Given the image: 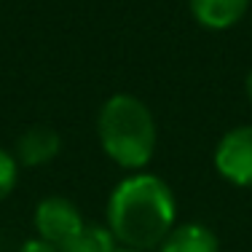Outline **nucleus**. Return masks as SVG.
<instances>
[{"instance_id":"f257e3e1","label":"nucleus","mask_w":252,"mask_h":252,"mask_svg":"<svg viewBox=\"0 0 252 252\" xmlns=\"http://www.w3.org/2000/svg\"><path fill=\"white\" fill-rule=\"evenodd\" d=\"M107 228L118 244L153 250L175 228L177 201L172 188L158 175L131 172L113 188L107 199Z\"/></svg>"},{"instance_id":"f03ea898","label":"nucleus","mask_w":252,"mask_h":252,"mask_svg":"<svg viewBox=\"0 0 252 252\" xmlns=\"http://www.w3.org/2000/svg\"><path fill=\"white\" fill-rule=\"evenodd\" d=\"M97 137L105 156L116 166L140 172L156 153V118L151 107L134 94H113L102 102L97 116Z\"/></svg>"},{"instance_id":"7ed1b4c3","label":"nucleus","mask_w":252,"mask_h":252,"mask_svg":"<svg viewBox=\"0 0 252 252\" xmlns=\"http://www.w3.org/2000/svg\"><path fill=\"white\" fill-rule=\"evenodd\" d=\"M215 169L239 188H252V126H233L215 148Z\"/></svg>"},{"instance_id":"20e7f679","label":"nucleus","mask_w":252,"mask_h":252,"mask_svg":"<svg viewBox=\"0 0 252 252\" xmlns=\"http://www.w3.org/2000/svg\"><path fill=\"white\" fill-rule=\"evenodd\" d=\"M32 225H35V233H38L40 239L62 247V244H67L86 223H83L81 209H78L70 199L49 196V199L38 201V207H35V212H32Z\"/></svg>"},{"instance_id":"39448f33","label":"nucleus","mask_w":252,"mask_h":252,"mask_svg":"<svg viewBox=\"0 0 252 252\" xmlns=\"http://www.w3.org/2000/svg\"><path fill=\"white\" fill-rule=\"evenodd\" d=\"M59 151H62V134L46 124H35L25 129L16 137L14 145V156L19 161V166H27V169L51 164L59 156Z\"/></svg>"},{"instance_id":"423d86ee","label":"nucleus","mask_w":252,"mask_h":252,"mask_svg":"<svg viewBox=\"0 0 252 252\" xmlns=\"http://www.w3.org/2000/svg\"><path fill=\"white\" fill-rule=\"evenodd\" d=\"M190 14L207 30H231L250 11V0H188Z\"/></svg>"},{"instance_id":"0eeeda50","label":"nucleus","mask_w":252,"mask_h":252,"mask_svg":"<svg viewBox=\"0 0 252 252\" xmlns=\"http://www.w3.org/2000/svg\"><path fill=\"white\" fill-rule=\"evenodd\" d=\"M158 252H220V242L212 228L201 223H185L166 233Z\"/></svg>"},{"instance_id":"6e6552de","label":"nucleus","mask_w":252,"mask_h":252,"mask_svg":"<svg viewBox=\"0 0 252 252\" xmlns=\"http://www.w3.org/2000/svg\"><path fill=\"white\" fill-rule=\"evenodd\" d=\"M116 247H118V242L107 225H89L86 223L67 244L59 247V252H113Z\"/></svg>"},{"instance_id":"1a4fd4ad","label":"nucleus","mask_w":252,"mask_h":252,"mask_svg":"<svg viewBox=\"0 0 252 252\" xmlns=\"http://www.w3.org/2000/svg\"><path fill=\"white\" fill-rule=\"evenodd\" d=\"M16 183H19V161L11 151L0 148V201L14 193Z\"/></svg>"},{"instance_id":"9d476101","label":"nucleus","mask_w":252,"mask_h":252,"mask_svg":"<svg viewBox=\"0 0 252 252\" xmlns=\"http://www.w3.org/2000/svg\"><path fill=\"white\" fill-rule=\"evenodd\" d=\"M19 252H59V247L51 242H46V239H40V236H32L22 244Z\"/></svg>"},{"instance_id":"9b49d317","label":"nucleus","mask_w":252,"mask_h":252,"mask_svg":"<svg viewBox=\"0 0 252 252\" xmlns=\"http://www.w3.org/2000/svg\"><path fill=\"white\" fill-rule=\"evenodd\" d=\"M244 92H247V97H250V102H252V73L247 75V81H244Z\"/></svg>"},{"instance_id":"f8f14e48","label":"nucleus","mask_w":252,"mask_h":252,"mask_svg":"<svg viewBox=\"0 0 252 252\" xmlns=\"http://www.w3.org/2000/svg\"><path fill=\"white\" fill-rule=\"evenodd\" d=\"M113 252H142V250H134V247H124V244H118Z\"/></svg>"}]
</instances>
